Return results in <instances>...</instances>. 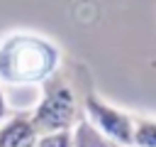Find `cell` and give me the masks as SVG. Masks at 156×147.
<instances>
[{
	"label": "cell",
	"mask_w": 156,
	"mask_h": 147,
	"mask_svg": "<svg viewBox=\"0 0 156 147\" xmlns=\"http://www.w3.org/2000/svg\"><path fill=\"white\" fill-rule=\"evenodd\" d=\"M63 66L61 47L29 29L10 32L0 39V83L2 86H41Z\"/></svg>",
	"instance_id": "6da1fadb"
},
{
	"label": "cell",
	"mask_w": 156,
	"mask_h": 147,
	"mask_svg": "<svg viewBox=\"0 0 156 147\" xmlns=\"http://www.w3.org/2000/svg\"><path fill=\"white\" fill-rule=\"evenodd\" d=\"M39 88H41V98L32 108V120L39 135L54 130H73L76 123L83 118L80 88L76 78L61 66Z\"/></svg>",
	"instance_id": "7a4b0ae2"
},
{
	"label": "cell",
	"mask_w": 156,
	"mask_h": 147,
	"mask_svg": "<svg viewBox=\"0 0 156 147\" xmlns=\"http://www.w3.org/2000/svg\"><path fill=\"white\" fill-rule=\"evenodd\" d=\"M80 103H83V115L110 140H115L122 147H132V137H134V120L136 115L112 105L107 98H102L93 86H90V76L85 78V88L80 91Z\"/></svg>",
	"instance_id": "3957f363"
},
{
	"label": "cell",
	"mask_w": 156,
	"mask_h": 147,
	"mask_svg": "<svg viewBox=\"0 0 156 147\" xmlns=\"http://www.w3.org/2000/svg\"><path fill=\"white\" fill-rule=\"evenodd\" d=\"M39 130L32 120V110L7 113L0 123V147H37Z\"/></svg>",
	"instance_id": "277c9868"
},
{
	"label": "cell",
	"mask_w": 156,
	"mask_h": 147,
	"mask_svg": "<svg viewBox=\"0 0 156 147\" xmlns=\"http://www.w3.org/2000/svg\"><path fill=\"white\" fill-rule=\"evenodd\" d=\"M132 147H156V118L136 115Z\"/></svg>",
	"instance_id": "5b68a950"
},
{
	"label": "cell",
	"mask_w": 156,
	"mask_h": 147,
	"mask_svg": "<svg viewBox=\"0 0 156 147\" xmlns=\"http://www.w3.org/2000/svg\"><path fill=\"white\" fill-rule=\"evenodd\" d=\"M37 147H76L73 145V130H54L41 132Z\"/></svg>",
	"instance_id": "8992f818"
},
{
	"label": "cell",
	"mask_w": 156,
	"mask_h": 147,
	"mask_svg": "<svg viewBox=\"0 0 156 147\" xmlns=\"http://www.w3.org/2000/svg\"><path fill=\"white\" fill-rule=\"evenodd\" d=\"M7 113H10V110H7V98H5V93H2V83H0V123L5 120Z\"/></svg>",
	"instance_id": "52a82bcc"
}]
</instances>
